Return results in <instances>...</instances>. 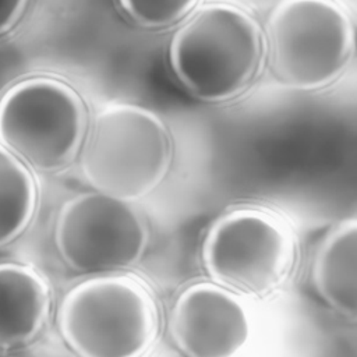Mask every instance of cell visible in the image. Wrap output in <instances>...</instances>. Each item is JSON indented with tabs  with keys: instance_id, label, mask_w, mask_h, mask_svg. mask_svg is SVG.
Returning <instances> with one entry per match:
<instances>
[{
	"instance_id": "obj_11",
	"label": "cell",
	"mask_w": 357,
	"mask_h": 357,
	"mask_svg": "<svg viewBox=\"0 0 357 357\" xmlns=\"http://www.w3.org/2000/svg\"><path fill=\"white\" fill-rule=\"evenodd\" d=\"M36 205L38 188L31 169L0 144V247L26 230Z\"/></svg>"
},
{
	"instance_id": "obj_10",
	"label": "cell",
	"mask_w": 357,
	"mask_h": 357,
	"mask_svg": "<svg viewBox=\"0 0 357 357\" xmlns=\"http://www.w3.org/2000/svg\"><path fill=\"white\" fill-rule=\"evenodd\" d=\"M312 282L321 297L344 315L357 311V220L346 219L322 240L314 262Z\"/></svg>"
},
{
	"instance_id": "obj_8",
	"label": "cell",
	"mask_w": 357,
	"mask_h": 357,
	"mask_svg": "<svg viewBox=\"0 0 357 357\" xmlns=\"http://www.w3.org/2000/svg\"><path fill=\"white\" fill-rule=\"evenodd\" d=\"M169 328L187 357H240L254 332L243 298L215 282L185 287L172 307Z\"/></svg>"
},
{
	"instance_id": "obj_1",
	"label": "cell",
	"mask_w": 357,
	"mask_h": 357,
	"mask_svg": "<svg viewBox=\"0 0 357 357\" xmlns=\"http://www.w3.org/2000/svg\"><path fill=\"white\" fill-rule=\"evenodd\" d=\"M262 57L261 31L244 10L227 3L204 6L173 36L169 61L197 99L223 102L240 95Z\"/></svg>"
},
{
	"instance_id": "obj_4",
	"label": "cell",
	"mask_w": 357,
	"mask_h": 357,
	"mask_svg": "<svg viewBox=\"0 0 357 357\" xmlns=\"http://www.w3.org/2000/svg\"><path fill=\"white\" fill-rule=\"evenodd\" d=\"M85 128L84 102L60 78L25 77L0 95V144L28 167L54 172L67 166Z\"/></svg>"
},
{
	"instance_id": "obj_3",
	"label": "cell",
	"mask_w": 357,
	"mask_h": 357,
	"mask_svg": "<svg viewBox=\"0 0 357 357\" xmlns=\"http://www.w3.org/2000/svg\"><path fill=\"white\" fill-rule=\"evenodd\" d=\"M170 159V137L162 120L145 107L114 103L96 114L81 170L96 191L131 202L163 181Z\"/></svg>"
},
{
	"instance_id": "obj_9",
	"label": "cell",
	"mask_w": 357,
	"mask_h": 357,
	"mask_svg": "<svg viewBox=\"0 0 357 357\" xmlns=\"http://www.w3.org/2000/svg\"><path fill=\"white\" fill-rule=\"evenodd\" d=\"M50 290L31 265L0 261V350L29 344L50 314Z\"/></svg>"
},
{
	"instance_id": "obj_5",
	"label": "cell",
	"mask_w": 357,
	"mask_h": 357,
	"mask_svg": "<svg viewBox=\"0 0 357 357\" xmlns=\"http://www.w3.org/2000/svg\"><path fill=\"white\" fill-rule=\"evenodd\" d=\"M271 68L284 85L312 91L337 79L354 46V28L333 0H280L266 21Z\"/></svg>"
},
{
	"instance_id": "obj_7",
	"label": "cell",
	"mask_w": 357,
	"mask_h": 357,
	"mask_svg": "<svg viewBox=\"0 0 357 357\" xmlns=\"http://www.w3.org/2000/svg\"><path fill=\"white\" fill-rule=\"evenodd\" d=\"M54 244L73 271L107 275L141 259L148 244V227L131 202L99 191L84 192L61 206Z\"/></svg>"
},
{
	"instance_id": "obj_12",
	"label": "cell",
	"mask_w": 357,
	"mask_h": 357,
	"mask_svg": "<svg viewBox=\"0 0 357 357\" xmlns=\"http://www.w3.org/2000/svg\"><path fill=\"white\" fill-rule=\"evenodd\" d=\"M138 25L151 29L172 26L188 15L198 0H117Z\"/></svg>"
},
{
	"instance_id": "obj_13",
	"label": "cell",
	"mask_w": 357,
	"mask_h": 357,
	"mask_svg": "<svg viewBox=\"0 0 357 357\" xmlns=\"http://www.w3.org/2000/svg\"><path fill=\"white\" fill-rule=\"evenodd\" d=\"M29 0H0V36L8 33L21 20Z\"/></svg>"
},
{
	"instance_id": "obj_2",
	"label": "cell",
	"mask_w": 357,
	"mask_h": 357,
	"mask_svg": "<svg viewBox=\"0 0 357 357\" xmlns=\"http://www.w3.org/2000/svg\"><path fill=\"white\" fill-rule=\"evenodd\" d=\"M158 321L151 291L116 273L74 284L57 311L60 336L78 357H142L156 339Z\"/></svg>"
},
{
	"instance_id": "obj_6",
	"label": "cell",
	"mask_w": 357,
	"mask_h": 357,
	"mask_svg": "<svg viewBox=\"0 0 357 357\" xmlns=\"http://www.w3.org/2000/svg\"><path fill=\"white\" fill-rule=\"evenodd\" d=\"M201 257L215 283L233 291L265 294L289 275L296 243L291 231L275 215L237 208L211 225Z\"/></svg>"
}]
</instances>
